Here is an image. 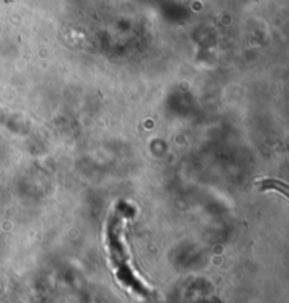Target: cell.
<instances>
[{
	"label": "cell",
	"mask_w": 289,
	"mask_h": 303,
	"mask_svg": "<svg viewBox=\"0 0 289 303\" xmlns=\"http://www.w3.org/2000/svg\"><path fill=\"white\" fill-rule=\"evenodd\" d=\"M257 185L260 186V189H275V190H281L283 193V196L286 198V183H282V182H278L275 179H262V181L257 182Z\"/></svg>",
	"instance_id": "cell-1"
}]
</instances>
